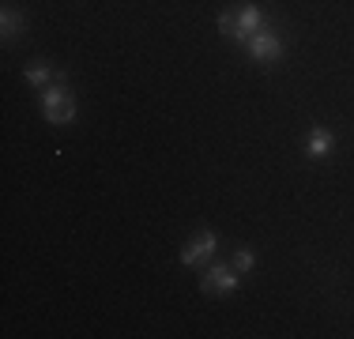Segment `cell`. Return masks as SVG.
Masks as SVG:
<instances>
[{
	"label": "cell",
	"mask_w": 354,
	"mask_h": 339,
	"mask_svg": "<svg viewBox=\"0 0 354 339\" xmlns=\"http://www.w3.org/2000/svg\"><path fill=\"white\" fill-rule=\"evenodd\" d=\"M335 151V132L324 129V125H317V129H309V140H306V155L313 158V163H324V158H332Z\"/></svg>",
	"instance_id": "obj_6"
},
{
	"label": "cell",
	"mask_w": 354,
	"mask_h": 339,
	"mask_svg": "<svg viewBox=\"0 0 354 339\" xmlns=\"http://www.w3.org/2000/svg\"><path fill=\"white\" fill-rule=\"evenodd\" d=\"M218 30H223L226 38H234V12H223V15H218Z\"/></svg>",
	"instance_id": "obj_10"
},
{
	"label": "cell",
	"mask_w": 354,
	"mask_h": 339,
	"mask_svg": "<svg viewBox=\"0 0 354 339\" xmlns=\"http://www.w3.org/2000/svg\"><path fill=\"white\" fill-rule=\"evenodd\" d=\"M41 113H46L49 125H72L75 121V98L64 87V72L49 87H41Z\"/></svg>",
	"instance_id": "obj_1"
},
{
	"label": "cell",
	"mask_w": 354,
	"mask_h": 339,
	"mask_svg": "<svg viewBox=\"0 0 354 339\" xmlns=\"http://www.w3.org/2000/svg\"><path fill=\"white\" fill-rule=\"evenodd\" d=\"M23 30H27V15H23L19 8H12V4L0 8V38L12 42V38H19Z\"/></svg>",
	"instance_id": "obj_7"
},
{
	"label": "cell",
	"mask_w": 354,
	"mask_h": 339,
	"mask_svg": "<svg viewBox=\"0 0 354 339\" xmlns=\"http://www.w3.org/2000/svg\"><path fill=\"white\" fill-rule=\"evenodd\" d=\"M234 268H238L241 275L252 271V268H257V253H252V249H238V253H234Z\"/></svg>",
	"instance_id": "obj_9"
},
{
	"label": "cell",
	"mask_w": 354,
	"mask_h": 339,
	"mask_svg": "<svg viewBox=\"0 0 354 339\" xmlns=\"http://www.w3.org/2000/svg\"><path fill=\"white\" fill-rule=\"evenodd\" d=\"M57 75H61V72H57ZM57 75H53V68H49V64H35V68H27V72H23V80H27L30 87H49Z\"/></svg>",
	"instance_id": "obj_8"
},
{
	"label": "cell",
	"mask_w": 354,
	"mask_h": 339,
	"mask_svg": "<svg viewBox=\"0 0 354 339\" xmlns=\"http://www.w3.org/2000/svg\"><path fill=\"white\" fill-rule=\"evenodd\" d=\"M215 249H218L215 230H200V234H196V237H192V241L181 249V264H185V268L204 264V260H212V257H215Z\"/></svg>",
	"instance_id": "obj_4"
},
{
	"label": "cell",
	"mask_w": 354,
	"mask_h": 339,
	"mask_svg": "<svg viewBox=\"0 0 354 339\" xmlns=\"http://www.w3.org/2000/svg\"><path fill=\"white\" fill-rule=\"evenodd\" d=\"M238 283H241V271L238 268H226V264H215V268H207L204 271V279H200V291L204 294H234L238 291Z\"/></svg>",
	"instance_id": "obj_3"
},
{
	"label": "cell",
	"mask_w": 354,
	"mask_h": 339,
	"mask_svg": "<svg viewBox=\"0 0 354 339\" xmlns=\"http://www.w3.org/2000/svg\"><path fill=\"white\" fill-rule=\"evenodd\" d=\"M245 53H249L257 64H275V61L283 57V38H279V30H272V27L257 30V34L245 42Z\"/></svg>",
	"instance_id": "obj_2"
},
{
	"label": "cell",
	"mask_w": 354,
	"mask_h": 339,
	"mask_svg": "<svg viewBox=\"0 0 354 339\" xmlns=\"http://www.w3.org/2000/svg\"><path fill=\"white\" fill-rule=\"evenodd\" d=\"M264 27H268V15L260 12L257 4H245L238 15H234V42H241V46H245L252 34L264 30Z\"/></svg>",
	"instance_id": "obj_5"
}]
</instances>
